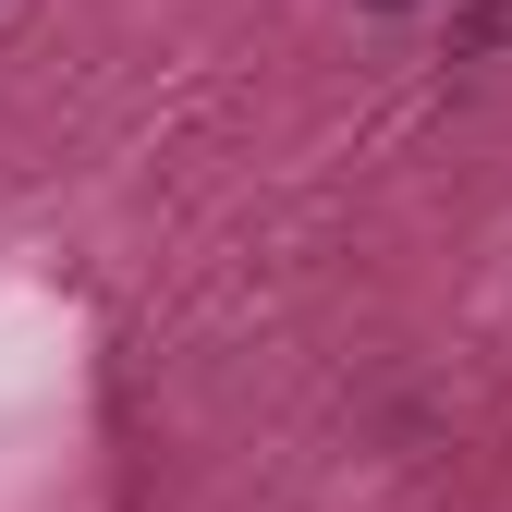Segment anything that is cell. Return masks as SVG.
Instances as JSON below:
<instances>
[{
    "instance_id": "1",
    "label": "cell",
    "mask_w": 512,
    "mask_h": 512,
    "mask_svg": "<svg viewBox=\"0 0 512 512\" xmlns=\"http://www.w3.org/2000/svg\"><path fill=\"white\" fill-rule=\"evenodd\" d=\"M378 13H403V0H378Z\"/></svg>"
}]
</instances>
